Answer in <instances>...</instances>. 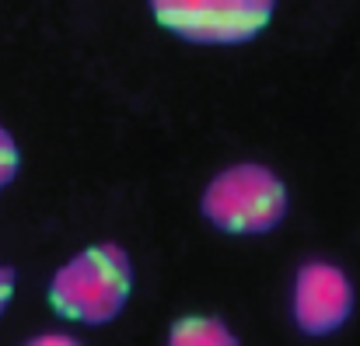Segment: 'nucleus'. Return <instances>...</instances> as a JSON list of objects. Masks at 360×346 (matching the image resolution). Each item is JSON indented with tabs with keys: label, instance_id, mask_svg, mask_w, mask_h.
Instances as JSON below:
<instances>
[{
	"label": "nucleus",
	"instance_id": "1",
	"mask_svg": "<svg viewBox=\"0 0 360 346\" xmlns=\"http://www.w3.org/2000/svg\"><path fill=\"white\" fill-rule=\"evenodd\" d=\"M133 290V259L116 241L88 245L63 262L49 280V305L56 315L84 326H105L122 312Z\"/></svg>",
	"mask_w": 360,
	"mask_h": 346
},
{
	"label": "nucleus",
	"instance_id": "2",
	"mask_svg": "<svg viewBox=\"0 0 360 346\" xmlns=\"http://www.w3.org/2000/svg\"><path fill=\"white\" fill-rule=\"evenodd\" d=\"M200 207L224 234H266L287 217V186L273 168L238 161L210 179Z\"/></svg>",
	"mask_w": 360,
	"mask_h": 346
},
{
	"label": "nucleus",
	"instance_id": "3",
	"mask_svg": "<svg viewBox=\"0 0 360 346\" xmlns=\"http://www.w3.org/2000/svg\"><path fill=\"white\" fill-rule=\"evenodd\" d=\"M150 14L172 35L196 46H241L255 39L276 0H147Z\"/></svg>",
	"mask_w": 360,
	"mask_h": 346
},
{
	"label": "nucleus",
	"instance_id": "4",
	"mask_svg": "<svg viewBox=\"0 0 360 346\" xmlns=\"http://www.w3.org/2000/svg\"><path fill=\"white\" fill-rule=\"evenodd\" d=\"M294 322L304 336H333L354 312V283L350 276L326 259H311L294 276L290 297Z\"/></svg>",
	"mask_w": 360,
	"mask_h": 346
},
{
	"label": "nucleus",
	"instance_id": "5",
	"mask_svg": "<svg viewBox=\"0 0 360 346\" xmlns=\"http://www.w3.org/2000/svg\"><path fill=\"white\" fill-rule=\"evenodd\" d=\"M165 346H241V343L221 319L189 315V319H179V322L172 326Z\"/></svg>",
	"mask_w": 360,
	"mask_h": 346
},
{
	"label": "nucleus",
	"instance_id": "6",
	"mask_svg": "<svg viewBox=\"0 0 360 346\" xmlns=\"http://www.w3.org/2000/svg\"><path fill=\"white\" fill-rule=\"evenodd\" d=\"M18 165H21L18 143H14V136L7 133V126L0 122V189L11 186V179L18 175Z\"/></svg>",
	"mask_w": 360,
	"mask_h": 346
},
{
	"label": "nucleus",
	"instance_id": "7",
	"mask_svg": "<svg viewBox=\"0 0 360 346\" xmlns=\"http://www.w3.org/2000/svg\"><path fill=\"white\" fill-rule=\"evenodd\" d=\"M11 297H14V269L0 262V315L7 312Z\"/></svg>",
	"mask_w": 360,
	"mask_h": 346
},
{
	"label": "nucleus",
	"instance_id": "8",
	"mask_svg": "<svg viewBox=\"0 0 360 346\" xmlns=\"http://www.w3.org/2000/svg\"><path fill=\"white\" fill-rule=\"evenodd\" d=\"M25 346H81L74 336H67V333H42V336H32Z\"/></svg>",
	"mask_w": 360,
	"mask_h": 346
}]
</instances>
